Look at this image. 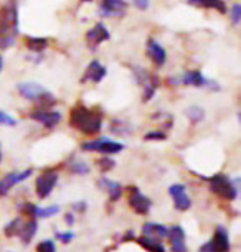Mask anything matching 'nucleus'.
Listing matches in <instances>:
<instances>
[{
    "mask_svg": "<svg viewBox=\"0 0 241 252\" xmlns=\"http://www.w3.org/2000/svg\"><path fill=\"white\" fill-rule=\"evenodd\" d=\"M65 221H66V224H69V226H73L74 224V218H73V215H66V218H65Z\"/></svg>",
    "mask_w": 241,
    "mask_h": 252,
    "instance_id": "c9c22d12",
    "label": "nucleus"
},
{
    "mask_svg": "<svg viewBox=\"0 0 241 252\" xmlns=\"http://www.w3.org/2000/svg\"><path fill=\"white\" fill-rule=\"evenodd\" d=\"M30 175H32V168L23 170V172H13V173L5 175V177L0 180V196H5V194L10 191L15 185L25 182Z\"/></svg>",
    "mask_w": 241,
    "mask_h": 252,
    "instance_id": "9d476101",
    "label": "nucleus"
},
{
    "mask_svg": "<svg viewBox=\"0 0 241 252\" xmlns=\"http://www.w3.org/2000/svg\"><path fill=\"white\" fill-rule=\"evenodd\" d=\"M114 165H116V161L109 158V157H103V158H99L98 160V166H99V170L101 172H109V170L114 168Z\"/></svg>",
    "mask_w": 241,
    "mask_h": 252,
    "instance_id": "cd10ccee",
    "label": "nucleus"
},
{
    "mask_svg": "<svg viewBox=\"0 0 241 252\" xmlns=\"http://www.w3.org/2000/svg\"><path fill=\"white\" fill-rule=\"evenodd\" d=\"M228 251H230V237L221 226L216 227L211 241H208L207 244H203L198 249V252H228Z\"/></svg>",
    "mask_w": 241,
    "mask_h": 252,
    "instance_id": "423d86ee",
    "label": "nucleus"
},
{
    "mask_svg": "<svg viewBox=\"0 0 241 252\" xmlns=\"http://www.w3.org/2000/svg\"><path fill=\"white\" fill-rule=\"evenodd\" d=\"M0 161H2V149H0Z\"/></svg>",
    "mask_w": 241,
    "mask_h": 252,
    "instance_id": "4c0bfd02",
    "label": "nucleus"
},
{
    "mask_svg": "<svg viewBox=\"0 0 241 252\" xmlns=\"http://www.w3.org/2000/svg\"><path fill=\"white\" fill-rule=\"evenodd\" d=\"M60 213V206L58 204H53V206H46V208H35V218H51L56 216Z\"/></svg>",
    "mask_w": 241,
    "mask_h": 252,
    "instance_id": "a878e982",
    "label": "nucleus"
},
{
    "mask_svg": "<svg viewBox=\"0 0 241 252\" xmlns=\"http://www.w3.org/2000/svg\"><path fill=\"white\" fill-rule=\"evenodd\" d=\"M147 56L155 66H159V68L164 66L165 61H167V51H165L164 46L160 45L157 40H154V38H149L147 40Z\"/></svg>",
    "mask_w": 241,
    "mask_h": 252,
    "instance_id": "2eb2a0df",
    "label": "nucleus"
},
{
    "mask_svg": "<svg viewBox=\"0 0 241 252\" xmlns=\"http://www.w3.org/2000/svg\"><path fill=\"white\" fill-rule=\"evenodd\" d=\"M185 114H187V117L190 119L192 124H198V122H202L203 119H205V111H203L202 107H198V106L188 107L185 111Z\"/></svg>",
    "mask_w": 241,
    "mask_h": 252,
    "instance_id": "393cba45",
    "label": "nucleus"
},
{
    "mask_svg": "<svg viewBox=\"0 0 241 252\" xmlns=\"http://www.w3.org/2000/svg\"><path fill=\"white\" fill-rule=\"evenodd\" d=\"M157 88H159V78L152 74V76H150V79L142 86V89H144V91H142V101L144 102L150 101V99L154 97L155 91H157Z\"/></svg>",
    "mask_w": 241,
    "mask_h": 252,
    "instance_id": "4be33fe9",
    "label": "nucleus"
},
{
    "mask_svg": "<svg viewBox=\"0 0 241 252\" xmlns=\"http://www.w3.org/2000/svg\"><path fill=\"white\" fill-rule=\"evenodd\" d=\"M22 220L20 218H15V220H12L8 224L5 226V236H8V237H12V236H15V234H18V231H20V227H22Z\"/></svg>",
    "mask_w": 241,
    "mask_h": 252,
    "instance_id": "bb28decb",
    "label": "nucleus"
},
{
    "mask_svg": "<svg viewBox=\"0 0 241 252\" xmlns=\"http://www.w3.org/2000/svg\"><path fill=\"white\" fill-rule=\"evenodd\" d=\"M0 126H7V127H15L17 126V121L13 119L10 114L0 111Z\"/></svg>",
    "mask_w": 241,
    "mask_h": 252,
    "instance_id": "c756f323",
    "label": "nucleus"
},
{
    "mask_svg": "<svg viewBox=\"0 0 241 252\" xmlns=\"http://www.w3.org/2000/svg\"><path fill=\"white\" fill-rule=\"evenodd\" d=\"M68 168H69V172L74 173V175H88L89 173V165L86 163L84 160H79V158H73V160H69V163H68Z\"/></svg>",
    "mask_w": 241,
    "mask_h": 252,
    "instance_id": "5701e85b",
    "label": "nucleus"
},
{
    "mask_svg": "<svg viewBox=\"0 0 241 252\" xmlns=\"http://www.w3.org/2000/svg\"><path fill=\"white\" fill-rule=\"evenodd\" d=\"M134 2V7L139 8V10H147L150 5V0H132Z\"/></svg>",
    "mask_w": 241,
    "mask_h": 252,
    "instance_id": "72a5a7b5",
    "label": "nucleus"
},
{
    "mask_svg": "<svg viewBox=\"0 0 241 252\" xmlns=\"http://www.w3.org/2000/svg\"><path fill=\"white\" fill-rule=\"evenodd\" d=\"M36 252H56V246L51 239H45L36 246Z\"/></svg>",
    "mask_w": 241,
    "mask_h": 252,
    "instance_id": "c85d7f7f",
    "label": "nucleus"
},
{
    "mask_svg": "<svg viewBox=\"0 0 241 252\" xmlns=\"http://www.w3.org/2000/svg\"><path fill=\"white\" fill-rule=\"evenodd\" d=\"M111 38L109 35V30L106 28L104 23H96L93 28H89L88 33H86V43L91 46V48H96V46H99L101 43H104V41H107Z\"/></svg>",
    "mask_w": 241,
    "mask_h": 252,
    "instance_id": "9b49d317",
    "label": "nucleus"
},
{
    "mask_svg": "<svg viewBox=\"0 0 241 252\" xmlns=\"http://www.w3.org/2000/svg\"><path fill=\"white\" fill-rule=\"evenodd\" d=\"M180 79L182 84H185V86H193V88H210V89H220V86H216V83L213 81H208L203 76L200 71L197 69H188L185 73L182 74Z\"/></svg>",
    "mask_w": 241,
    "mask_h": 252,
    "instance_id": "0eeeda50",
    "label": "nucleus"
},
{
    "mask_svg": "<svg viewBox=\"0 0 241 252\" xmlns=\"http://www.w3.org/2000/svg\"><path fill=\"white\" fill-rule=\"evenodd\" d=\"M2 68H3V56H0V73H2Z\"/></svg>",
    "mask_w": 241,
    "mask_h": 252,
    "instance_id": "e433bc0d",
    "label": "nucleus"
},
{
    "mask_svg": "<svg viewBox=\"0 0 241 252\" xmlns=\"http://www.w3.org/2000/svg\"><path fill=\"white\" fill-rule=\"evenodd\" d=\"M74 209H76V211H79V213H83L84 209H86V203H84V201L76 203V204H74Z\"/></svg>",
    "mask_w": 241,
    "mask_h": 252,
    "instance_id": "f704fd0d",
    "label": "nucleus"
},
{
    "mask_svg": "<svg viewBox=\"0 0 241 252\" xmlns=\"http://www.w3.org/2000/svg\"><path fill=\"white\" fill-rule=\"evenodd\" d=\"M137 244L140 247H144L145 251L149 252H165L164 244L160 242L159 237H152V236H140L137 237Z\"/></svg>",
    "mask_w": 241,
    "mask_h": 252,
    "instance_id": "f3484780",
    "label": "nucleus"
},
{
    "mask_svg": "<svg viewBox=\"0 0 241 252\" xmlns=\"http://www.w3.org/2000/svg\"><path fill=\"white\" fill-rule=\"evenodd\" d=\"M167 237L170 239V244H172V252H187V247H185V231H183L180 226L169 227Z\"/></svg>",
    "mask_w": 241,
    "mask_h": 252,
    "instance_id": "dca6fc26",
    "label": "nucleus"
},
{
    "mask_svg": "<svg viewBox=\"0 0 241 252\" xmlns=\"http://www.w3.org/2000/svg\"><path fill=\"white\" fill-rule=\"evenodd\" d=\"M129 206L134 209L137 215H142L145 216L147 213L150 211V206H152V203H150V199L142 194L137 188H131V196H129Z\"/></svg>",
    "mask_w": 241,
    "mask_h": 252,
    "instance_id": "ddd939ff",
    "label": "nucleus"
},
{
    "mask_svg": "<svg viewBox=\"0 0 241 252\" xmlns=\"http://www.w3.org/2000/svg\"><path fill=\"white\" fill-rule=\"evenodd\" d=\"M144 234L162 239V237H167L169 227H165L162 224H157V222H149V224H144Z\"/></svg>",
    "mask_w": 241,
    "mask_h": 252,
    "instance_id": "412c9836",
    "label": "nucleus"
},
{
    "mask_svg": "<svg viewBox=\"0 0 241 252\" xmlns=\"http://www.w3.org/2000/svg\"><path fill=\"white\" fill-rule=\"evenodd\" d=\"M207 182L210 185V189L215 194H218L223 199H228V201H233V199L238 196V187L236 183L238 182H231V180L226 177V175H213V177L207 178Z\"/></svg>",
    "mask_w": 241,
    "mask_h": 252,
    "instance_id": "7ed1b4c3",
    "label": "nucleus"
},
{
    "mask_svg": "<svg viewBox=\"0 0 241 252\" xmlns=\"http://www.w3.org/2000/svg\"><path fill=\"white\" fill-rule=\"evenodd\" d=\"M58 183V173L55 170H45L43 173L36 178L35 182V189H36V196L40 199L48 198Z\"/></svg>",
    "mask_w": 241,
    "mask_h": 252,
    "instance_id": "39448f33",
    "label": "nucleus"
},
{
    "mask_svg": "<svg viewBox=\"0 0 241 252\" xmlns=\"http://www.w3.org/2000/svg\"><path fill=\"white\" fill-rule=\"evenodd\" d=\"M188 5L200 8H215L220 13H226V5L223 0H187Z\"/></svg>",
    "mask_w": 241,
    "mask_h": 252,
    "instance_id": "6ab92c4d",
    "label": "nucleus"
},
{
    "mask_svg": "<svg viewBox=\"0 0 241 252\" xmlns=\"http://www.w3.org/2000/svg\"><path fill=\"white\" fill-rule=\"evenodd\" d=\"M106 73H107L106 66L99 63L98 60H93L91 63L88 64L84 74L81 76V84H84V83H99V81L104 79Z\"/></svg>",
    "mask_w": 241,
    "mask_h": 252,
    "instance_id": "4468645a",
    "label": "nucleus"
},
{
    "mask_svg": "<svg viewBox=\"0 0 241 252\" xmlns=\"http://www.w3.org/2000/svg\"><path fill=\"white\" fill-rule=\"evenodd\" d=\"M17 91L22 94V97L28 99V101H38L43 107L53 106L56 102L53 94L46 91L38 83H20L17 84Z\"/></svg>",
    "mask_w": 241,
    "mask_h": 252,
    "instance_id": "f03ea898",
    "label": "nucleus"
},
{
    "mask_svg": "<svg viewBox=\"0 0 241 252\" xmlns=\"http://www.w3.org/2000/svg\"><path fill=\"white\" fill-rule=\"evenodd\" d=\"M169 194L173 199V206H175L178 211H187L188 208L192 206V199L187 196L185 187L180 183H175L169 188Z\"/></svg>",
    "mask_w": 241,
    "mask_h": 252,
    "instance_id": "f8f14e48",
    "label": "nucleus"
},
{
    "mask_svg": "<svg viewBox=\"0 0 241 252\" xmlns=\"http://www.w3.org/2000/svg\"><path fill=\"white\" fill-rule=\"evenodd\" d=\"M145 140H165L167 137H165L164 132H147V134L144 135Z\"/></svg>",
    "mask_w": 241,
    "mask_h": 252,
    "instance_id": "2f4dec72",
    "label": "nucleus"
},
{
    "mask_svg": "<svg viewBox=\"0 0 241 252\" xmlns=\"http://www.w3.org/2000/svg\"><path fill=\"white\" fill-rule=\"evenodd\" d=\"M127 10L126 0H103L99 5V15L104 18H117L122 17Z\"/></svg>",
    "mask_w": 241,
    "mask_h": 252,
    "instance_id": "6e6552de",
    "label": "nucleus"
},
{
    "mask_svg": "<svg viewBox=\"0 0 241 252\" xmlns=\"http://www.w3.org/2000/svg\"><path fill=\"white\" fill-rule=\"evenodd\" d=\"M240 20H241V5L240 3H233V7H231V23L238 25Z\"/></svg>",
    "mask_w": 241,
    "mask_h": 252,
    "instance_id": "7c9ffc66",
    "label": "nucleus"
},
{
    "mask_svg": "<svg viewBox=\"0 0 241 252\" xmlns=\"http://www.w3.org/2000/svg\"><path fill=\"white\" fill-rule=\"evenodd\" d=\"M30 119L36 121L41 126H45L46 129H53L61 121V112L60 111H48V109H36L30 114Z\"/></svg>",
    "mask_w": 241,
    "mask_h": 252,
    "instance_id": "1a4fd4ad",
    "label": "nucleus"
},
{
    "mask_svg": "<svg viewBox=\"0 0 241 252\" xmlns=\"http://www.w3.org/2000/svg\"><path fill=\"white\" fill-rule=\"evenodd\" d=\"M46 46H48V40H46V38H41V36H30V38H27V48L32 50V51H36V53H40V51H43Z\"/></svg>",
    "mask_w": 241,
    "mask_h": 252,
    "instance_id": "b1692460",
    "label": "nucleus"
},
{
    "mask_svg": "<svg viewBox=\"0 0 241 252\" xmlns=\"http://www.w3.org/2000/svg\"><path fill=\"white\" fill-rule=\"evenodd\" d=\"M55 236L58 237V239H60L61 242H63V244H68V242L74 237V236H73V232H69V231H68V232H56Z\"/></svg>",
    "mask_w": 241,
    "mask_h": 252,
    "instance_id": "473e14b6",
    "label": "nucleus"
},
{
    "mask_svg": "<svg viewBox=\"0 0 241 252\" xmlns=\"http://www.w3.org/2000/svg\"><path fill=\"white\" fill-rule=\"evenodd\" d=\"M36 231H38V222L35 221V218L33 220H30L28 222H25V224H22L20 231H18V236H20V239L23 244H28L33 237H35Z\"/></svg>",
    "mask_w": 241,
    "mask_h": 252,
    "instance_id": "a211bd4d",
    "label": "nucleus"
},
{
    "mask_svg": "<svg viewBox=\"0 0 241 252\" xmlns=\"http://www.w3.org/2000/svg\"><path fill=\"white\" fill-rule=\"evenodd\" d=\"M81 149L86 152H99V154H104V155H114L124 150V144L103 137V139H98V140L84 142L81 145Z\"/></svg>",
    "mask_w": 241,
    "mask_h": 252,
    "instance_id": "20e7f679",
    "label": "nucleus"
},
{
    "mask_svg": "<svg viewBox=\"0 0 241 252\" xmlns=\"http://www.w3.org/2000/svg\"><path fill=\"white\" fill-rule=\"evenodd\" d=\"M81 2H93V0H81Z\"/></svg>",
    "mask_w": 241,
    "mask_h": 252,
    "instance_id": "58836bf2",
    "label": "nucleus"
},
{
    "mask_svg": "<svg viewBox=\"0 0 241 252\" xmlns=\"http://www.w3.org/2000/svg\"><path fill=\"white\" fill-rule=\"evenodd\" d=\"M69 126L86 135H96L103 129V116L101 112L79 104L69 112Z\"/></svg>",
    "mask_w": 241,
    "mask_h": 252,
    "instance_id": "f257e3e1",
    "label": "nucleus"
},
{
    "mask_svg": "<svg viewBox=\"0 0 241 252\" xmlns=\"http://www.w3.org/2000/svg\"><path fill=\"white\" fill-rule=\"evenodd\" d=\"M99 185H101V187L109 193L111 201H117V199L122 196V187L117 182H112V180H109V178H101Z\"/></svg>",
    "mask_w": 241,
    "mask_h": 252,
    "instance_id": "aec40b11",
    "label": "nucleus"
}]
</instances>
